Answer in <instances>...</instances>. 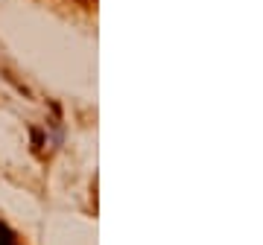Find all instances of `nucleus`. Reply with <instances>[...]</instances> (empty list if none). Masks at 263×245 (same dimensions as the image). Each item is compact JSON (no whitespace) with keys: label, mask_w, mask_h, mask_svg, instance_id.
Listing matches in <instances>:
<instances>
[{"label":"nucleus","mask_w":263,"mask_h":245,"mask_svg":"<svg viewBox=\"0 0 263 245\" xmlns=\"http://www.w3.org/2000/svg\"><path fill=\"white\" fill-rule=\"evenodd\" d=\"M0 245H18L15 242V236H12V231L3 225V222H0Z\"/></svg>","instance_id":"obj_1"}]
</instances>
